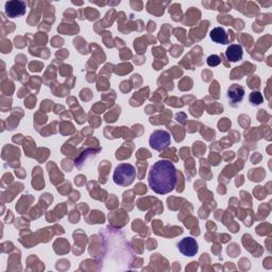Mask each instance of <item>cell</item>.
Listing matches in <instances>:
<instances>
[{
	"mask_svg": "<svg viewBox=\"0 0 272 272\" xmlns=\"http://www.w3.org/2000/svg\"><path fill=\"white\" fill-rule=\"evenodd\" d=\"M176 168L167 160L153 164L148 175L149 186L157 195L172 193L176 185Z\"/></svg>",
	"mask_w": 272,
	"mask_h": 272,
	"instance_id": "cell-1",
	"label": "cell"
},
{
	"mask_svg": "<svg viewBox=\"0 0 272 272\" xmlns=\"http://www.w3.org/2000/svg\"><path fill=\"white\" fill-rule=\"evenodd\" d=\"M136 176V170L135 167L128 163L119 164L116 167L115 172H114L113 180L115 182V184L119 186H129L131 185Z\"/></svg>",
	"mask_w": 272,
	"mask_h": 272,
	"instance_id": "cell-2",
	"label": "cell"
},
{
	"mask_svg": "<svg viewBox=\"0 0 272 272\" xmlns=\"http://www.w3.org/2000/svg\"><path fill=\"white\" fill-rule=\"evenodd\" d=\"M172 137L165 130H156L150 135L149 144L150 147L156 151H163L169 147Z\"/></svg>",
	"mask_w": 272,
	"mask_h": 272,
	"instance_id": "cell-3",
	"label": "cell"
},
{
	"mask_svg": "<svg viewBox=\"0 0 272 272\" xmlns=\"http://www.w3.org/2000/svg\"><path fill=\"white\" fill-rule=\"evenodd\" d=\"M178 247L179 251L182 253L183 255L185 256H195L198 253L199 247H198V243L197 240L193 237H185L183 238L182 240L178 243L176 245Z\"/></svg>",
	"mask_w": 272,
	"mask_h": 272,
	"instance_id": "cell-4",
	"label": "cell"
},
{
	"mask_svg": "<svg viewBox=\"0 0 272 272\" xmlns=\"http://www.w3.org/2000/svg\"><path fill=\"white\" fill-rule=\"evenodd\" d=\"M245 97V88L242 85L232 84L227 90V99L232 106H237Z\"/></svg>",
	"mask_w": 272,
	"mask_h": 272,
	"instance_id": "cell-5",
	"label": "cell"
},
{
	"mask_svg": "<svg viewBox=\"0 0 272 272\" xmlns=\"http://www.w3.org/2000/svg\"><path fill=\"white\" fill-rule=\"evenodd\" d=\"M27 5L23 1H8L5 3V14L11 18L22 16L26 13Z\"/></svg>",
	"mask_w": 272,
	"mask_h": 272,
	"instance_id": "cell-6",
	"label": "cell"
},
{
	"mask_svg": "<svg viewBox=\"0 0 272 272\" xmlns=\"http://www.w3.org/2000/svg\"><path fill=\"white\" fill-rule=\"evenodd\" d=\"M243 47L237 44H232L229 47H227L225 51V56L226 59L230 62H238L240 60H243Z\"/></svg>",
	"mask_w": 272,
	"mask_h": 272,
	"instance_id": "cell-7",
	"label": "cell"
},
{
	"mask_svg": "<svg viewBox=\"0 0 272 272\" xmlns=\"http://www.w3.org/2000/svg\"><path fill=\"white\" fill-rule=\"evenodd\" d=\"M210 36H211L212 41L216 44H223V45H226V44L229 43V37H227L225 30L221 27L214 28L211 31Z\"/></svg>",
	"mask_w": 272,
	"mask_h": 272,
	"instance_id": "cell-8",
	"label": "cell"
},
{
	"mask_svg": "<svg viewBox=\"0 0 272 272\" xmlns=\"http://www.w3.org/2000/svg\"><path fill=\"white\" fill-rule=\"evenodd\" d=\"M249 101H250V103L252 105H259V104H262L263 103V101H264V97H263V95L259 93V92H253L250 94V96H249Z\"/></svg>",
	"mask_w": 272,
	"mask_h": 272,
	"instance_id": "cell-9",
	"label": "cell"
},
{
	"mask_svg": "<svg viewBox=\"0 0 272 272\" xmlns=\"http://www.w3.org/2000/svg\"><path fill=\"white\" fill-rule=\"evenodd\" d=\"M206 63H207V65L208 66H211V67H216L218 66L220 63H221V59L219 58V56L217 54H212L210 55L207 58L206 60Z\"/></svg>",
	"mask_w": 272,
	"mask_h": 272,
	"instance_id": "cell-10",
	"label": "cell"
}]
</instances>
